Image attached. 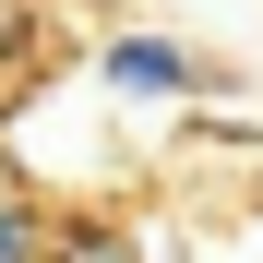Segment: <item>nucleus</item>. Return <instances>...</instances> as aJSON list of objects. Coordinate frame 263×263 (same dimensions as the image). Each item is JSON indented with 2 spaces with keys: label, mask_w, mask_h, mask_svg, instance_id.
Listing matches in <instances>:
<instances>
[{
  "label": "nucleus",
  "mask_w": 263,
  "mask_h": 263,
  "mask_svg": "<svg viewBox=\"0 0 263 263\" xmlns=\"http://www.w3.org/2000/svg\"><path fill=\"white\" fill-rule=\"evenodd\" d=\"M12 180H24V167H12V144H0V192H12Z\"/></svg>",
  "instance_id": "39448f33"
},
{
  "label": "nucleus",
  "mask_w": 263,
  "mask_h": 263,
  "mask_svg": "<svg viewBox=\"0 0 263 263\" xmlns=\"http://www.w3.org/2000/svg\"><path fill=\"white\" fill-rule=\"evenodd\" d=\"M0 263H48V203H36L24 180L0 192Z\"/></svg>",
  "instance_id": "20e7f679"
},
{
  "label": "nucleus",
  "mask_w": 263,
  "mask_h": 263,
  "mask_svg": "<svg viewBox=\"0 0 263 263\" xmlns=\"http://www.w3.org/2000/svg\"><path fill=\"white\" fill-rule=\"evenodd\" d=\"M48 263H144V239L120 215H48Z\"/></svg>",
  "instance_id": "7ed1b4c3"
},
{
  "label": "nucleus",
  "mask_w": 263,
  "mask_h": 263,
  "mask_svg": "<svg viewBox=\"0 0 263 263\" xmlns=\"http://www.w3.org/2000/svg\"><path fill=\"white\" fill-rule=\"evenodd\" d=\"M215 72L203 48H180V36H156V24H120L108 48H96V96L108 108H132V120H180L192 96H215Z\"/></svg>",
  "instance_id": "f257e3e1"
},
{
  "label": "nucleus",
  "mask_w": 263,
  "mask_h": 263,
  "mask_svg": "<svg viewBox=\"0 0 263 263\" xmlns=\"http://www.w3.org/2000/svg\"><path fill=\"white\" fill-rule=\"evenodd\" d=\"M36 60H48V12L36 0H0V108L36 96Z\"/></svg>",
  "instance_id": "f03ea898"
},
{
  "label": "nucleus",
  "mask_w": 263,
  "mask_h": 263,
  "mask_svg": "<svg viewBox=\"0 0 263 263\" xmlns=\"http://www.w3.org/2000/svg\"><path fill=\"white\" fill-rule=\"evenodd\" d=\"M251 215H263V180H251Z\"/></svg>",
  "instance_id": "423d86ee"
}]
</instances>
